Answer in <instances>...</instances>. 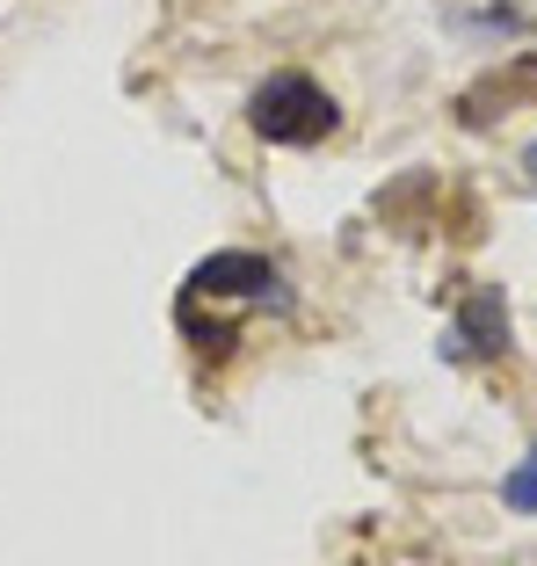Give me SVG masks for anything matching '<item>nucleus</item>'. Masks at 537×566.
<instances>
[{
	"label": "nucleus",
	"instance_id": "nucleus-1",
	"mask_svg": "<svg viewBox=\"0 0 537 566\" xmlns=\"http://www.w3.org/2000/svg\"><path fill=\"white\" fill-rule=\"evenodd\" d=\"M248 124H254V138H268V146H319V138L341 124V109L313 73H268V81L254 87V102H248Z\"/></svg>",
	"mask_w": 537,
	"mask_h": 566
},
{
	"label": "nucleus",
	"instance_id": "nucleus-2",
	"mask_svg": "<svg viewBox=\"0 0 537 566\" xmlns=\"http://www.w3.org/2000/svg\"><path fill=\"white\" fill-rule=\"evenodd\" d=\"M203 298H248V305H291V283L262 262V254H211V262L189 269L182 283V305H203Z\"/></svg>",
	"mask_w": 537,
	"mask_h": 566
},
{
	"label": "nucleus",
	"instance_id": "nucleus-3",
	"mask_svg": "<svg viewBox=\"0 0 537 566\" xmlns=\"http://www.w3.org/2000/svg\"><path fill=\"white\" fill-rule=\"evenodd\" d=\"M443 356H451V364L508 356V305H502V291H472V298L457 305V327L443 334Z\"/></svg>",
	"mask_w": 537,
	"mask_h": 566
},
{
	"label": "nucleus",
	"instance_id": "nucleus-4",
	"mask_svg": "<svg viewBox=\"0 0 537 566\" xmlns=\"http://www.w3.org/2000/svg\"><path fill=\"white\" fill-rule=\"evenodd\" d=\"M182 334L197 342L203 356H211V364H219V356H233V342H240V327H225V319H203L197 305H182Z\"/></svg>",
	"mask_w": 537,
	"mask_h": 566
},
{
	"label": "nucleus",
	"instance_id": "nucleus-5",
	"mask_svg": "<svg viewBox=\"0 0 537 566\" xmlns=\"http://www.w3.org/2000/svg\"><path fill=\"white\" fill-rule=\"evenodd\" d=\"M502 501L516 509V516H537V443H530V458L502 480Z\"/></svg>",
	"mask_w": 537,
	"mask_h": 566
},
{
	"label": "nucleus",
	"instance_id": "nucleus-6",
	"mask_svg": "<svg viewBox=\"0 0 537 566\" xmlns=\"http://www.w3.org/2000/svg\"><path fill=\"white\" fill-rule=\"evenodd\" d=\"M523 167H530V182H537V146H530V153H523Z\"/></svg>",
	"mask_w": 537,
	"mask_h": 566
}]
</instances>
